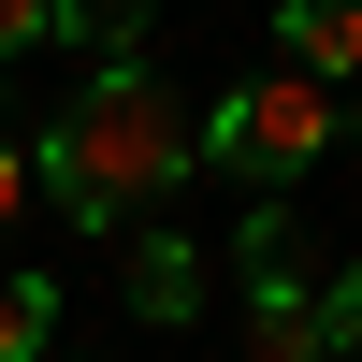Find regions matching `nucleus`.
Returning a JSON list of instances; mask_svg holds the SVG:
<instances>
[{"instance_id": "nucleus-2", "label": "nucleus", "mask_w": 362, "mask_h": 362, "mask_svg": "<svg viewBox=\"0 0 362 362\" xmlns=\"http://www.w3.org/2000/svg\"><path fill=\"white\" fill-rule=\"evenodd\" d=\"M334 131H348V102H334L319 73H247L218 116H203V160L247 174V189H290V174L334 160Z\"/></svg>"}, {"instance_id": "nucleus-7", "label": "nucleus", "mask_w": 362, "mask_h": 362, "mask_svg": "<svg viewBox=\"0 0 362 362\" xmlns=\"http://www.w3.org/2000/svg\"><path fill=\"white\" fill-rule=\"evenodd\" d=\"M319 348H348V362H362V276H334V290H319Z\"/></svg>"}, {"instance_id": "nucleus-8", "label": "nucleus", "mask_w": 362, "mask_h": 362, "mask_svg": "<svg viewBox=\"0 0 362 362\" xmlns=\"http://www.w3.org/2000/svg\"><path fill=\"white\" fill-rule=\"evenodd\" d=\"M29 44H58V0H0V58H29Z\"/></svg>"}, {"instance_id": "nucleus-1", "label": "nucleus", "mask_w": 362, "mask_h": 362, "mask_svg": "<svg viewBox=\"0 0 362 362\" xmlns=\"http://www.w3.org/2000/svg\"><path fill=\"white\" fill-rule=\"evenodd\" d=\"M189 174H203V116L174 102L145 58L87 73L73 102H58V131L29 145V189H44L58 218H87V232H131L145 203H174Z\"/></svg>"}, {"instance_id": "nucleus-9", "label": "nucleus", "mask_w": 362, "mask_h": 362, "mask_svg": "<svg viewBox=\"0 0 362 362\" xmlns=\"http://www.w3.org/2000/svg\"><path fill=\"white\" fill-rule=\"evenodd\" d=\"M15 203H29V145L0 131V218H15Z\"/></svg>"}, {"instance_id": "nucleus-3", "label": "nucleus", "mask_w": 362, "mask_h": 362, "mask_svg": "<svg viewBox=\"0 0 362 362\" xmlns=\"http://www.w3.org/2000/svg\"><path fill=\"white\" fill-rule=\"evenodd\" d=\"M276 44H290V73L348 87L362 73V0H276Z\"/></svg>"}, {"instance_id": "nucleus-5", "label": "nucleus", "mask_w": 362, "mask_h": 362, "mask_svg": "<svg viewBox=\"0 0 362 362\" xmlns=\"http://www.w3.org/2000/svg\"><path fill=\"white\" fill-rule=\"evenodd\" d=\"M58 44H87V73H116L145 44V0H58Z\"/></svg>"}, {"instance_id": "nucleus-4", "label": "nucleus", "mask_w": 362, "mask_h": 362, "mask_svg": "<svg viewBox=\"0 0 362 362\" xmlns=\"http://www.w3.org/2000/svg\"><path fill=\"white\" fill-rule=\"evenodd\" d=\"M131 305H145V319H189V305H203V261L174 247V232H145V247H131Z\"/></svg>"}, {"instance_id": "nucleus-6", "label": "nucleus", "mask_w": 362, "mask_h": 362, "mask_svg": "<svg viewBox=\"0 0 362 362\" xmlns=\"http://www.w3.org/2000/svg\"><path fill=\"white\" fill-rule=\"evenodd\" d=\"M44 334H58V290L44 276H0V362H44Z\"/></svg>"}]
</instances>
